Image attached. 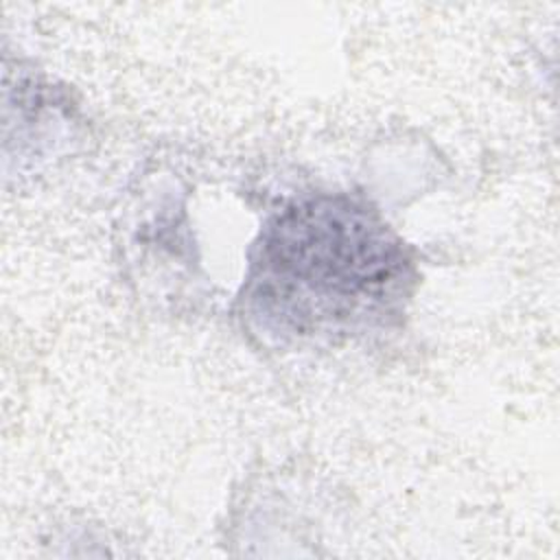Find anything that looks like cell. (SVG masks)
Wrapping results in <instances>:
<instances>
[{
    "label": "cell",
    "instance_id": "obj_1",
    "mask_svg": "<svg viewBox=\"0 0 560 560\" xmlns=\"http://www.w3.org/2000/svg\"><path fill=\"white\" fill-rule=\"evenodd\" d=\"M398 249L359 208L315 201L278 221L265 247V267L282 280L324 295H359L387 280Z\"/></svg>",
    "mask_w": 560,
    "mask_h": 560
}]
</instances>
